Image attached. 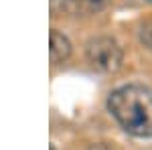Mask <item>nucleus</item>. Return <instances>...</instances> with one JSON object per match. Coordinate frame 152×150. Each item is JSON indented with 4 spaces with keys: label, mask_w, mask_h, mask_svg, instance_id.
<instances>
[{
    "label": "nucleus",
    "mask_w": 152,
    "mask_h": 150,
    "mask_svg": "<svg viewBox=\"0 0 152 150\" xmlns=\"http://www.w3.org/2000/svg\"><path fill=\"white\" fill-rule=\"evenodd\" d=\"M107 108L128 134L138 138L152 136V89L124 85L110 95Z\"/></svg>",
    "instance_id": "1"
},
{
    "label": "nucleus",
    "mask_w": 152,
    "mask_h": 150,
    "mask_svg": "<svg viewBox=\"0 0 152 150\" xmlns=\"http://www.w3.org/2000/svg\"><path fill=\"white\" fill-rule=\"evenodd\" d=\"M87 61L99 71H116L122 65V49L112 37H95L87 43Z\"/></svg>",
    "instance_id": "2"
},
{
    "label": "nucleus",
    "mask_w": 152,
    "mask_h": 150,
    "mask_svg": "<svg viewBox=\"0 0 152 150\" xmlns=\"http://www.w3.org/2000/svg\"><path fill=\"white\" fill-rule=\"evenodd\" d=\"M51 47H49V55H51V63H61L69 57L71 53V45L67 41V37H63L59 31H51Z\"/></svg>",
    "instance_id": "3"
},
{
    "label": "nucleus",
    "mask_w": 152,
    "mask_h": 150,
    "mask_svg": "<svg viewBox=\"0 0 152 150\" xmlns=\"http://www.w3.org/2000/svg\"><path fill=\"white\" fill-rule=\"evenodd\" d=\"M107 0H67L69 10L75 14H94L105 6Z\"/></svg>",
    "instance_id": "4"
},
{
    "label": "nucleus",
    "mask_w": 152,
    "mask_h": 150,
    "mask_svg": "<svg viewBox=\"0 0 152 150\" xmlns=\"http://www.w3.org/2000/svg\"><path fill=\"white\" fill-rule=\"evenodd\" d=\"M140 41L148 49H152V20H146L140 26Z\"/></svg>",
    "instance_id": "5"
},
{
    "label": "nucleus",
    "mask_w": 152,
    "mask_h": 150,
    "mask_svg": "<svg viewBox=\"0 0 152 150\" xmlns=\"http://www.w3.org/2000/svg\"><path fill=\"white\" fill-rule=\"evenodd\" d=\"M89 150H110V148H107V146H91Z\"/></svg>",
    "instance_id": "6"
},
{
    "label": "nucleus",
    "mask_w": 152,
    "mask_h": 150,
    "mask_svg": "<svg viewBox=\"0 0 152 150\" xmlns=\"http://www.w3.org/2000/svg\"><path fill=\"white\" fill-rule=\"evenodd\" d=\"M49 150H55V146H49Z\"/></svg>",
    "instance_id": "7"
},
{
    "label": "nucleus",
    "mask_w": 152,
    "mask_h": 150,
    "mask_svg": "<svg viewBox=\"0 0 152 150\" xmlns=\"http://www.w3.org/2000/svg\"><path fill=\"white\" fill-rule=\"evenodd\" d=\"M148 2H152V0H148Z\"/></svg>",
    "instance_id": "8"
}]
</instances>
